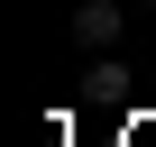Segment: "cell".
<instances>
[{
    "label": "cell",
    "mask_w": 156,
    "mask_h": 147,
    "mask_svg": "<svg viewBox=\"0 0 156 147\" xmlns=\"http://www.w3.org/2000/svg\"><path fill=\"white\" fill-rule=\"evenodd\" d=\"M119 28H129L119 0H73V37H83L92 55H110V46H119Z\"/></svg>",
    "instance_id": "6da1fadb"
},
{
    "label": "cell",
    "mask_w": 156,
    "mask_h": 147,
    "mask_svg": "<svg viewBox=\"0 0 156 147\" xmlns=\"http://www.w3.org/2000/svg\"><path fill=\"white\" fill-rule=\"evenodd\" d=\"M83 83H92V92L110 101V92H129V64H110V55H92V74H83Z\"/></svg>",
    "instance_id": "7a4b0ae2"
}]
</instances>
